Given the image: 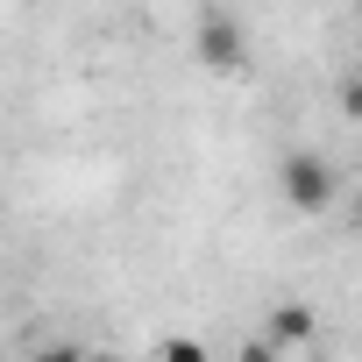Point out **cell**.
Segmentation results:
<instances>
[{"label": "cell", "instance_id": "obj_3", "mask_svg": "<svg viewBox=\"0 0 362 362\" xmlns=\"http://www.w3.org/2000/svg\"><path fill=\"white\" fill-rule=\"evenodd\" d=\"M263 341H270V355H298V348H320V320H313V305H277Z\"/></svg>", "mask_w": 362, "mask_h": 362}, {"label": "cell", "instance_id": "obj_1", "mask_svg": "<svg viewBox=\"0 0 362 362\" xmlns=\"http://www.w3.org/2000/svg\"><path fill=\"white\" fill-rule=\"evenodd\" d=\"M277 192H284L291 214L320 221V214L341 206V170H334V156H320V149H291V156L277 163Z\"/></svg>", "mask_w": 362, "mask_h": 362}, {"label": "cell", "instance_id": "obj_7", "mask_svg": "<svg viewBox=\"0 0 362 362\" xmlns=\"http://www.w3.org/2000/svg\"><path fill=\"white\" fill-rule=\"evenodd\" d=\"M355 22H362V0H355Z\"/></svg>", "mask_w": 362, "mask_h": 362}, {"label": "cell", "instance_id": "obj_4", "mask_svg": "<svg viewBox=\"0 0 362 362\" xmlns=\"http://www.w3.org/2000/svg\"><path fill=\"white\" fill-rule=\"evenodd\" d=\"M156 355H163V362H206V348H199L192 334H170V341H156Z\"/></svg>", "mask_w": 362, "mask_h": 362}, {"label": "cell", "instance_id": "obj_5", "mask_svg": "<svg viewBox=\"0 0 362 362\" xmlns=\"http://www.w3.org/2000/svg\"><path fill=\"white\" fill-rule=\"evenodd\" d=\"M341 114H348V121H362V71H355V78H341Z\"/></svg>", "mask_w": 362, "mask_h": 362}, {"label": "cell", "instance_id": "obj_6", "mask_svg": "<svg viewBox=\"0 0 362 362\" xmlns=\"http://www.w3.org/2000/svg\"><path fill=\"white\" fill-rule=\"evenodd\" d=\"M348 221H355V228H362V192H355V199H348Z\"/></svg>", "mask_w": 362, "mask_h": 362}, {"label": "cell", "instance_id": "obj_2", "mask_svg": "<svg viewBox=\"0 0 362 362\" xmlns=\"http://www.w3.org/2000/svg\"><path fill=\"white\" fill-rule=\"evenodd\" d=\"M192 57L206 64V71H242L249 64V36H242V22L235 15H199V29H192Z\"/></svg>", "mask_w": 362, "mask_h": 362}]
</instances>
